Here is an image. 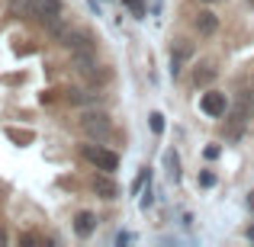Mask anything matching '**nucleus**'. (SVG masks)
I'll use <instances>...</instances> for the list:
<instances>
[{
  "label": "nucleus",
  "mask_w": 254,
  "mask_h": 247,
  "mask_svg": "<svg viewBox=\"0 0 254 247\" xmlns=\"http://www.w3.org/2000/svg\"><path fill=\"white\" fill-rule=\"evenodd\" d=\"M32 16L49 29H62V0H32Z\"/></svg>",
  "instance_id": "obj_4"
},
{
  "label": "nucleus",
  "mask_w": 254,
  "mask_h": 247,
  "mask_svg": "<svg viewBox=\"0 0 254 247\" xmlns=\"http://www.w3.org/2000/svg\"><path fill=\"white\" fill-rule=\"evenodd\" d=\"M248 238H251V241H254V228H248Z\"/></svg>",
  "instance_id": "obj_20"
},
{
  "label": "nucleus",
  "mask_w": 254,
  "mask_h": 247,
  "mask_svg": "<svg viewBox=\"0 0 254 247\" xmlns=\"http://www.w3.org/2000/svg\"><path fill=\"white\" fill-rule=\"evenodd\" d=\"M151 132H155V135H161V132H164V116H161V112H151Z\"/></svg>",
  "instance_id": "obj_15"
},
{
  "label": "nucleus",
  "mask_w": 254,
  "mask_h": 247,
  "mask_svg": "<svg viewBox=\"0 0 254 247\" xmlns=\"http://www.w3.org/2000/svg\"><path fill=\"white\" fill-rule=\"evenodd\" d=\"M193 58V45L190 42H174V49H171V77H177L180 71H184V64Z\"/></svg>",
  "instance_id": "obj_6"
},
{
  "label": "nucleus",
  "mask_w": 254,
  "mask_h": 247,
  "mask_svg": "<svg viewBox=\"0 0 254 247\" xmlns=\"http://www.w3.org/2000/svg\"><path fill=\"white\" fill-rule=\"evenodd\" d=\"M126 6H129L132 16H138V19H142L145 13H148V10H145V0H126Z\"/></svg>",
  "instance_id": "obj_13"
},
{
  "label": "nucleus",
  "mask_w": 254,
  "mask_h": 247,
  "mask_svg": "<svg viewBox=\"0 0 254 247\" xmlns=\"http://www.w3.org/2000/svg\"><path fill=\"white\" fill-rule=\"evenodd\" d=\"M71 103H100V93H81V90H71Z\"/></svg>",
  "instance_id": "obj_11"
},
{
  "label": "nucleus",
  "mask_w": 254,
  "mask_h": 247,
  "mask_svg": "<svg viewBox=\"0 0 254 247\" xmlns=\"http://www.w3.org/2000/svg\"><path fill=\"white\" fill-rule=\"evenodd\" d=\"M81 132L87 138H97V142H106L113 135V119L106 112H84L81 116Z\"/></svg>",
  "instance_id": "obj_2"
},
{
  "label": "nucleus",
  "mask_w": 254,
  "mask_h": 247,
  "mask_svg": "<svg viewBox=\"0 0 254 247\" xmlns=\"http://www.w3.org/2000/svg\"><path fill=\"white\" fill-rule=\"evenodd\" d=\"M193 26H196L199 36H212V32L219 29V16H216V13H209V10H203L196 19H193Z\"/></svg>",
  "instance_id": "obj_9"
},
{
  "label": "nucleus",
  "mask_w": 254,
  "mask_h": 247,
  "mask_svg": "<svg viewBox=\"0 0 254 247\" xmlns=\"http://www.w3.org/2000/svg\"><path fill=\"white\" fill-rule=\"evenodd\" d=\"M251 112H254V90H242L235 106L229 109V138L232 142H238L245 135V125H248Z\"/></svg>",
  "instance_id": "obj_1"
},
{
  "label": "nucleus",
  "mask_w": 254,
  "mask_h": 247,
  "mask_svg": "<svg viewBox=\"0 0 254 247\" xmlns=\"http://www.w3.org/2000/svg\"><path fill=\"white\" fill-rule=\"evenodd\" d=\"M199 109H203L209 119H219V116L229 112V99H225V93L209 90V93H203V99H199Z\"/></svg>",
  "instance_id": "obj_5"
},
{
  "label": "nucleus",
  "mask_w": 254,
  "mask_h": 247,
  "mask_svg": "<svg viewBox=\"0 0 254 247\" xmlns=\"http://www.w3.org/2000/svg\"><path fill=\"white\" fill-rule=\"evenodd\" d=\"M212 77H216V68H203V71H196V74H193V81H196V87H199V84H209Z\"/></svg>",
  "instance_id": "obj_12"
},
{
  "label": "nucleus",
  "mask_w": 254,
  "mask_h": 247,
  "mask_svg": "<svg viewBox=\"0 0 254 247\" xmlns=\"http://www.w3.org/2000/svg\"><path fill=\"white\" fill-rule=\"evenodd\" d=\"M132 241V235H126V231H119V235H116V244H129Z\"/></svg>",
  "instance_id": "obj_18"
},
{
  "label": "nucleus",
  "mask_w": 254,
  "mask_h": 247,
  "mask_svg": "<svg viewBox=\"0 0 254 247\" xmlns=\"http://www.w3.org/2000/svg\"><path fill=\"white\" fill-rule=\"evenodd\" d=\"M203 3H216V0H203Z\"/></svg>",
  "instance_id": "obj_21"
},
{
  "label": "nucleus",
  "mask_w": 254,
  "mask_h": 247,
  "mask_svg": "<svg viewBox=\"0 0 254 247\" xmlns=\"http://www.w3.org/2000/svg\"><path fill=\"white\" fill-rule=\"evenodd\" d=\"M164 164H168V177L177 183V180H180V161H177V154L168 151V154H164Z\"/></svg>",
  "instance_id": "obj_10"
},
{
  "label": "nucleus",
  "mask_w": 254,
  "mask_h": 247,
  "mask_svg": "<svg viewBox=\"0 0 254 247\" xmlns=\"http://www.w3.org/2000/svg\"><path fill=\"white\" fill-rule=\"evenodd\" d=\"M93 228H97V218H93V212H77V215H74V235H77V238H90Z\"/></svg>",
  "instance_id": "obj_8"
},
{
  "label": "nucleus",
  "mask_w": 254,
  "mask_h": 247,
  "mask_svg": "<svg viewBox=\"0 0 254 247\" xmlns=\"http://www.w3.org/2000/svg\"><path fill=\"white\" fill-rule=\"evenodd\" d=\"M148 205H151V190L142 193V209H148Z\"/></svg>",
  "instance_id": "obj_19"
},
{
  "label": "nucleus",
  "mask_w": 254,
  "mask_h": 247,
  "mask_svg": "<svg viewBox=\"0 0 254 247\" xmlns=\"http://www.w3.org/2000/svg\"><path fill=\"white\" fill-rule=\"evenodd\" d=\"M199 186H206V190H209V186H216V173H199Z\"/></svg>",
  "instance_id": "obj_16"
},
{
  "label": "nucleus",
  "mask_w": 254,
  "mask_h": 247,
  "mask_svg": "<svg viewBox=\"0 0 254 247\" xmlns=\"http://www.w3.org/2000/svg\"><path fill=\"white\" fill-rule=\"evenodd\" d=\"M6 135L13 138V142H19V145H26V142H32V132H16V129H6Z\"/></svg>",
  "instance_id": "obj_14"
},
{
  "label": "nucleus",
  "mask_w": 254,
  "mask_h": 247,
  "mask_svg": "<svg viewBox=\"0 0 254 247\" xmlns=\"http://www.w3.org/2000/svg\"><path fill=\"white\" fill-rule=\"evenodd\" d=\"M81 154H84V161H90L97 170H103V173H113L119 167V154H116V151L100 148V145H81Z\"/></svg>",
  "instance_id": "obj_3"
},
{
  "label": "nucleus",
  "mask_w": 254,
  "mask_h": 247,
  "mask_svg": "<svg viewBox=\"0 0 254 247\" xmlns=\"http://www.w3.org/2000/svg\"><path fill=\"white\" fill-rule=\"evenodd\" d=\"M93 193L103 196V199H116L119 196V186H116V180H113L110 173H100V177H93Z\"/></svg>",
  "instance_id": "obj_7"
},
{
  "label": "nucleus",
  "mask_w": 254,
  "mask_h": 247,
  "mask_svg": "<svg viewBox=\"0 0 254 247\" xmlns=\"http://www.w3.org/2000/svg\"><path fill=\"white\" fill-rule=\"evenodd\" d=\"M219 151H222L219 145H209V148H206V157H209V161H216V157H219Z\"/></svg>",
  "instance_id": "obj_17"
}]
</instances>
